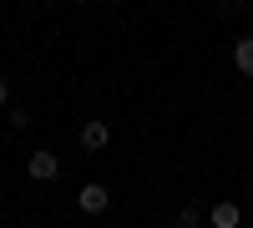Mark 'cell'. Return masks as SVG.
Segmentation results:
<instances>
[{
  "label": "cell",
  "mask_w": 253,
  "mask_h": 228,
  "mask_svg": "<svg viewBox=\"0 0 253 228\" xmlns=\"http://www.w3.org/2000/svg\"><path fill=\"white\" fill-rule=\"evenodd\" d=\"M26 178H31V182H56V178H61V157H56L51 147H36V152L26 157Z\"/></svg>",
  "instance_id": "1"
},
{
  "label": "cell",
  "mask_w": 253,
  "mask_h": 228,
  "mask_svg": "<svg viewBox=\"0 0 253 228\" xmlns=\"http://www.w3.org/2000/svg\"><path fill=\"white\" fill-rule=\"evenodd\" d=\"M76 208L81 213H107L112 208V188H107V182H81V193H76Z\"/></svg>",
  "instance_id": "2"
},
{
  "label": "cell",
  "mask_w": 253,
  "mask_h": 228,
  "mask_svg": "<svg viewBox=\"0 0 253 228\" xmlns=\"http://www.w3.org/2000/svg\"><path fill=\"white\" fill-rule=\"evenodd\" d=\"M76 142H81V152H107V147H112V127H107L101 117H91V122H81Z\"/></svg>",
  "instance_id": "3"
},
{
  "label": "cell",
  "mask_w": 253,
  "mask_h": 228,
  "mask_svg": "<svg viewBox=\"0 0 253 228\" xmlns=\"http://www.w3.org/2000/svg\"><path fill=\"white\" fill-rule=\"evenodd\" d=\"M208 228H243V208H238L233 198L213 203V208H208Z\"/></svg>",
  "instance_id": "4"
},
{
  "label": "cell",
  "mask_w": 253,
  "mask_h": 228,
  "mask_svg": "<svg viewBox=\"0 0 253 228\" xmlns=\"http://www.w3.org/2000/svg\"><path fill=\"white\" fill-rule=\"evenodd\" d=\"M233 66H238V76H248V81H253V36L233 41Z\"/></svg>",
  "instance_id": "5"
},
{
  "label": "cell",
  "mask_w": 253,
  "mask_h": 228,
  "mask_svg": "<svg viewBox=\"0 0 253 228\" xmlns=\"http://www.w3.org/2000/svg\"><path fill=\"white\" fill-rule=\"evenodd\" d=\"M198 223H208V213L193 208V203H182V213H177V218H167V228H198Z\"/></svg>",
  "instance_id": "6"
},
{
  "label": "cell",
  "mask_w": 253,
  "mask_h": 228,
  "mask_svg": "<svg viewBox=\"0 0 253 228\" xmlns=\"http://www.w3.org/2000/svg\"><path fill=\"white\" fill-rule=\"evenodd\" d=\"M5 122H10L15 132H26L31 122H36V117H31V107H26V101H10V112H5Z\"/></svg>",
  "instance_id": "7"
},
{
  "label": "cell",
  "mask_w": 253,
  "mask_h": 228,
  "mask_svg": "<svg viewBox=\"0 0 253 228\" xmlns=\"http://www.w3.org/2000/svg\"><path fill=\"white\" fill-rule=\"evenodd\" d=\"M0 112H10V81L0 76Z\"/></svg>",
  "instance_id": "8"
},
{
  "label": "cell",
  "mask_w": 253,
  "mask_h": 228,
  "mask_svg": "<svg viewBox=\"0 0 253 228\" xmlns=\"http://www.w3.org/2000/svg\"><path fill=\"white\" fill-rule=\"evenodd\" d=\"M107 5H122V0H107Z\"/></svg>",
  "instance_id": "9"
},
{
  "label": "cell",
  "mask_w": 253,
  "mask_h": 228,
  "mask_svg": "<svg viewBox=\"0 0 253 228\" xmlns=\"http://www.w3.org/2000/svg\"><path fill=\"white\" fill-rule=\"evenodd\" d=\"M66 5H81V0H66Z\"/></svg>",
  "instance_id": "10"
},
{
  "label": "cell",
  "mask_w": 253,
  "mask_h": 228,
  "mask_svg": "<svg viewBox=\"0 0 253 228\" xmlns=\"http://www.w3.org/2000/svg\"><path fill=\"white\" fill-rule=\"evenodd\" d=\"M218 5H228V0H218Z\"/></svg>",
  "instance_id": "11"
}]
</instances>
